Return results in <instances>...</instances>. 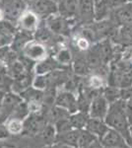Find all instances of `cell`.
I'll return each mask as SVG.
<instances>
[{"label": "cell", "instance_id": "1", "mask_svg": "<svg viewBox=\"0 0 132 148\" xmlns=\"http://www.w3.org/2000/svg\"><path fill=\"white\" fill-rule=\"evenodd\" d=\"M127 101L122 99H118L109 105V112L105 118V123L110 128L116 130L125 138L128 144L132 142V133L127 116L125 114Z\"/></svg>", "mask_w": 132, "mask_h": 148}, {"label": "cell", "instance_id": "2", "mask_svg": "<svg viewBox=\"0 0 132 148\" xmlns=\"http://www.w3.org/2000/svg\"><path fill=\"white\" fill-rule=\"evenodd\" d=\"M0 9L3 12L5 20L17 24L28 6L24 0H0Z\"/></svg>", "mask_w": 132, "mask_h": 148}, {"label": "cell", "instance_id": "3", "mask_svg": "<svg viewBox=\"0 0 132 148\" xmlns=\"http://www.w3.org/2000/svg\"><path fill=\"white\" fill-rule=\"evenodd\" d=\"M72 21L74 20H68V19L61 17L59 14H55L47 18L44 20V22L54 36L58 38H63L69 37L70 35Z\"/></svg>", "mask_w": 132, "mask_h": 148}, {"label": "cell", "instance_id": "4", "mask_svg": "<svg viewBox=\"0 0 132 148\" xmlns=\"http://www.w3.org/2000/svg\"><path fill=\"white\" fill-rule=\"evenodd\" d=\"M23 56L27 57L28 59L34 61L35 63L40 62L44 60L47 57L49 56V52L47 49V47L42 42H38L35 39L29 42L25 47L21 51Z\"/></svg>", "mask_w": 132, "mask_h": 148}, {"label": "cell", "instance_id": "5", "mask_svg": "<svg viewBox=\"0 0 132 148\" xmlns=\"http://www.w3.org/2000/svg\"><path fill=\"white\" fill-rule=\"evenodd\" d=\"M22 101H24L22 97L17 93L8 91L4 94L1 108H0V123H6L9 116H11L12 112L14 111V109Z\"/></svg>", "mask_w": 132, "mask_h": 148}, {"label": "cell", "instance_id": "6", "mask_svg": "<svg viewBox=\"0 0 132 148\" xmlns=\"http://www.w3.org/2000/svg\"><path fill=\"white\" fill-rule=\"evenodd\" d=\"M23 123L24 134L36 135L39 134L47 125V120L42 116V114H30L23 121Z\"/></svg>", "mask_w": 132, "mask_h": 148}, {"label": "cell", "instance_id": "7", "mask_svg": "<svg viewBox=\"0 0 132 148\" xmlns=\"http://www.w3.org/2000/svg\"><path fill=\"white\" fill-rule=\"evenodd\" d=\"M40 20H42V19H40L32 9H31V10L27 9V10L22 14V16H21L20 19L18 20V22H17V27H18V29L20 31L29 33V34L34 36L36 31L40 27Z\"/></svg>", "mask_w": 132, "mask_h": 148}, {"label": "cell", "instance_id": "8", "mask_svg": "<svg viewBox=\"0 0 132 148\" xmlns=\"http://www.w3.org/2000/svg\"><path fill=\"white\" fill-rule=\"evenodd\" d=\"M32 10L42 20H45L55 14H58V6L55 0H37L32 7Z\"/></svg>", "mask_w": 132, "mask_h": 148}, {"label": "cell", "instance_id": "9", "mask_svg": "<svg viewBox=\"0 0 132 148\" xmlns=\"http://www.w3.org/2000/svg\"><path fill=\"white\" fill-rule=\"evenodd\" d=\"M78 20L80 24H92L95 22V3L93 0H78Z\"/></svg>", "mask_w": 132, "mask_h": 148}, {"label": "cell", "instance_id": "10", "mask_svg": "<svg viewBox=\"0 0 132 148\" xmlns=\"http://www.w3.org/2000/svg\"><path fill=\"white\" fill-rule=\"evenodd\" d=\"M100 142L105 148H131L125 138L112 128L107 130L102 139H100Z\"/></svg>", "mask_w": 132, "mask_h": 148}, {"label": "cell", "instance_id": "11", "mask_svg": "<svg viewBox=\"0 0 132 148\" xmlns=\"http://www.w3.org/2000/svg\"><path fill=\"white\" fill-rule=\"evenodd\" d=\"M55 105L67 110L70 113V114L78 112L77 97H76V95L71 92L65 91V90L57 93Z\"/></svg>", "mask_w": 132, "mask_h": 148}, {"label": "cell", "instance_id": "12", "mask_svg": "<svg viewBox=\"0 0 132 148\" xmlns=\"http://www.w3.org/2000/svg\"><path fill=\"white\" fill-rule=\"evenodd\" d=\"M109 108V103L107 101V99L104 97V95L96 97L91 103L89 116L93 119H99V120L105 121V118L107 116Z\"/></svg>", "mask_w": 132, "mask_h": 148}, {"label": "cell", "instance_id": "13", "mask_svg": "<svg viewBox=\"0 0 132 148\" xmlns=\"http://www.w3.org/2000/svg\"><path fill=\"white\" fill-rule=\"evenodd\" d=\"M58 14L68 20L77 21L78 0H58Z\"/></svg>", "mask_w": 132, "mask_h": 148}, {"label": "cell", "instance_id": "14", "mask_svg": "<svg viewBox=\"0 0 132 148\" xmlns=\"http://www.w3.org/2000/svg\"><path fill=\"white\" fill-rule=\"evenodd\" d=\"M66 67L60 65L52 56L47 57L44 60L37 62L35 65V72L37 75H45L49 74L51 71L56 70V69H65Z\"/></svg>", "mask_w": 132, "mask_h": 148}, {"label": "cell", "instance_id": "15", "mask_svg": "<svg viewBox=\"0 0 132 148\" xmlns=\"http://www.w3.org/2000/svg\"><path fill=\"white\" fill-rule=\"evenodd\" d=\"M109 128L110 127L105 123V121L99 120V119L90 118L85 130H88L89 132H91L92 134H94L95 136H97L100 140V139H102L103 136L107 132V130H109Z\"/></svg>", "mask_w": 132, "mask_h": 148}, {"label": "cell", "instance_id": "16", "mask_svg": "<svg viewBox=\"0 0 132 148\" xmlns=\"http://www.w3.org/2000/svg\"><path fill=\"white\" fill-rule=\"evenodd\" d=\"M82 130H73L67 131V132L61 133V134H56L55 137V142L62 143V144L68 145L72 148H78V140L80 133Z\"/></svg>", "mask_w": 132, "mask_h": 148}, {"label": "cell", "instance_id": "17", "mask_svg": "<svg viewBox=\"0 0 132 148\" xmlns=\"http://www.w3.org/2000/svg\"><path fill=\"white\" fill-rule=\"evenodd\" d=\"M32 40H34L33 35L19 30L18 32H17V34L14 36L13 40H12L10 47L12 51L19 53V52L22 51V49L25 47L26 45H27L29 42H31Z\"/></svg>", "mask_w": 132, "mask_h": 148}, {"label": "cell", "instance_id": "18", "mask_svg": "<svg viewBox=\"0 0 132 148\" xmlns=\"http://www.w3.org/2000/svg\"><path fill=\"white\" fill-rule=\"evenodd\" d=\"M71 67H72L73 72L75 73V75L81 76V77L87 76L88 74H90L91 70H92L90 66H89L87 60H86L85 56H79L76 59H73Z\"/></svg>", "mask_w": 132, "mask_h": 148}, {"label": "cell", "instance_id": "19", "mask_svg": "<svg viewBox=\"0 0 132 148\" xmlns=\"http://www.w3.org/2000/svg\"><path fill=\"white\" fill-rule=\"evenodd\" d=\"M33 80L34 78L32 77L31 73H29L25 76H22L20 78H17V79H13V83H12L11 86V91L17 93V94H20L24 90H26L30 86H32Z\"/></svg>", "mask_w": 132, "mask_h": 148}, {"label": "cell", "instance_id": "20", "mask_svg": "<svg viewBox=\"0 0 132 148\" xmlns=\"http://www.w3.org/2000/svg\"><path fill=\"white\" fill-rule=\"evenodd\" d=\"M21 97L24 101L27 103L30 102H42V98H44V91L39 89H36L33 86H30L26 90H24L23 92H21L20 94Z\"/></svg>", "mask_w": 132, "mask_h": 148}, {"label": "cell", "instance_id": "21", "mask_svg": "<svg viewBox=\"0 0 132 148\" xmlns=\"http://www.w3.org/2000/svg\"><path fill=\"white\" fill-rule=\"evenodd\" d=\"M53 58L60 65L64 66V67H69V65H71L72 61H73V54L70 49L67 47H60L55 52Z\"/></svg>", "mask_w": 132, "mask_h": 148}, {"label": "cell", "instance_id": "22", "mask_svg": "<svg viewBox=\"0 0 132 148\" xmlns=\"http://www.w3.org/2000/svg\"><path fill=\"white\" fill-rule=\"evenodd\" d=\"M89 119H90L89 114L83 113V112H77L75 114H70L69 116V121L75 130H85Z\"/></svg>", "mask_w": 132, "mask_h": 148}, {"label": "cell", "instance_id": "23", "mask_svg": "<svg viewBox=\"0 0 132 148\" xmlns=\"http://www.w3.org/2000/svg\"><path fill=\"white\" fill-rule=\"evenodd\" d=\"M19 31L18 27H17V24L13 23L11 21L8 20H2L0 21V33L3 35H5L6 37L10 38L13 40L14 36L17 34V32Z\"/></svg>", "mask_w": 132, "mask_h": 148}, {"label": "cell", "instance_id": "24", "mask_svg": "<svg viewBox=\"0 0 132 148\" xmlns=\"http://www.w3.org/2000/svg\"><path fill=\"white\" fill-rule=\"evenodd\" d=\"M97 140H99V138L92 134L91 132H89L88 130H82L80 133L78 140V148H88L90 147L93 143H95Z\"/></svg>", "mask_w": 132, "mask_h": 148}, {"label": "cell", "instance_id": "25", "mask_svg": "<svg viewBox=\"0 0 132 148\" xmlns=\"http://www.w3.org/2000/svg\"><path fill=\"white\" fill-rule=\"evenodd\" d=\"M29 114H30V111H29L28 103L26 101H22L14 109L9 119H18V120L24 121Z\"/></svg>", "mask_w": 132, "mask_h": 148}, {"label": "cell", "instance_id": "26", "mask_svg": "<svg viewBox=\"0 0 132 148\" xmlns=\"http://www.w3.org/2000/svg\"><path fill=\"white\" fill-rule=\"evenodd\" d=\"M103 95L110 105L120 99V89L116 86H107L103 90Z\"/></svg>", "mask_w": 132, "mask_h": 148}, {"label": "cell", "instance_id": "27", "mask_svg": "<svg viewBox=\"0 0 132 148\" xmlns=\"http://www.w3.org/2000/svg\"><path fill=\"white\" fill-rule=\"evenodd\" d=\"M7 130L10 132V134H21L24 130L23 121L18 119H8L6 121Z\"/></svg>", "mask_w": 132, "mask_h": 148}, {"label": "cell", "instance_id": "28", "mask_svg": "<svg viewBox=\"0 0 132 148\" xmlns=\"http://www.w3.org/2000/svg\"><path fill=\"white\" fill-rule=\"evenodd\" d=\"M105 85V79L103 76L99 75V74H93L87 79V83H86L84 87H89L92 89H104Z\"/></svg>", "mask_w": 132, "mask_h": 148}, {"label": "cell", "instance_id": "29", "mask_svg": "<svg viewBox=\"0 0 132 148\" xmlns=\"http://www.w3.org/2000/svg\"><path fill=\"white\" fill-rule=\"evenodd\" d=\"M54 127L55 130H56V134H61V133L67 132V131L73 130V126H72L70 121H69V118L57 121L54 123Z\"/></svg>", "mask_w": 132, "mask_h": 148}, {"label": "cell", "instance_id": "30", "mask_svg": "<svg viewBox=\"0 0 132 148\" xmlns=\"http://www.w3.org/2000/svg\"><path fill=\"white\" fill-rule=\"evenodd\" d=\"M32 86L35 87L36 89L42 90V91H44L45 89L49 86V82H47V74L45 75H37L33 80Z\"/></svg>", "mask_w": 132, "mask_h": 148}, {"label": "cell", "instance_id": "31", "mask_svg": "<svg viewBox=\"0 0 132 148\" xmlns=\"http://www.w3.org/2000/svg\"><path fill=\"white\" fill-rule=\"evenodd\" d=\"M91 46H93V45H91V42H89L88 40H86L85 38L82 37V36L79 35L77 38H76L75 40V47H77V49L79 51L81 52H87L89 49H91Z\"/></svg>", "mask_w": 132, "mask_h": 148}, {"label": "cell", "instance_id": "32", "mask_svg": "<svg viewBox=\"0 0 132 148\" xmlns=\"http://www.w3.org/2000/svg\"><path fill=\"white\" fill-rule=\"evenodd\" d=\"M122 59L128 64L129 68L132 71V47H128L124 51L123 54H122Z\"/></svg>", "mask_w": 132, "mask_h": 148}, {"label": "cell", "instance_id": "33", "mask_svg": "<svg viewBox=\"0 0 132 148\" xmlns=\"http://www.w3.org/2000/svg\"><path fill=\"white\" fill-rule=\"evenodd\" d=\"M10 132L7 130V126L4 125L3 123H0V139H5L9 137Z\"/></svg>", "mask_w": 132, "mask_h": 148}, {"label": "cell", "instance_id": "34", "mask_svg": "<svg viewBox=\"0 0 132 148\" xmlns=\"http://www.w3.org/2000/svg\"><path fill=\"white\" fill-rule=\"evenodd\" d=\"M24 1H25L26 5H27L28 7H30V8H32L33 5L36 3V1H37V0H24Z\"/></svg>", "mask_w": 132, "mask_h": 148}, {"label": "cell", "instance_id": "35", "mask_svg": "<svg viewBox=\"0 0 132 148\" xmlns=\"http://www.w3.org/2000/svg\"><path fill=\"white\" fill-rule=\"evenodd\" d=\"M4 94H5V93L3 92V90H0V108H1V104H2V100H3Z\"/></svg>", "mask_w": 132, "mask_h": 148}, {"label": "cell", "instance_id": "36", "mask_svg": "<svg viewBox=\"0 0 132 148\" xmlns=\"http://www.w3.org/2000/svg\"><path fill=\"white\" fill-rule=\"evenodd\" d=\"M127 103H128L129 105H131V106H132V97L128 100V101H127Z\"/></svg>", "mask_w": 132, "mask_h": 148}, {"label": "cell", "instance_id": "37", "mask_svg": "<svg viewBox=\"0 0 132 148\" xmlns=\"http://www.w3.org/2000/svg\"><path fill=\"white\" fill-rule=\"evenodd\" d=\"M125 1L127 2V3H130V2H132V0H125Z\"/></svg>", "mask_w": 132, "mask_h": 148}, {"label": "cell", "instance_id": "38", "mask_svg": "<svg viewBox=\"0 0 132 148\" xmlns=\"http://www.w3.org/2000/svg\"><path fill=\"white\" fill-rule=\"evenodd\" d=\"M93 1H94V3H97V2L100 1V0H93Z\"/></svg>", "mask_w": 132, "mask_h": 148}]
</instances>
